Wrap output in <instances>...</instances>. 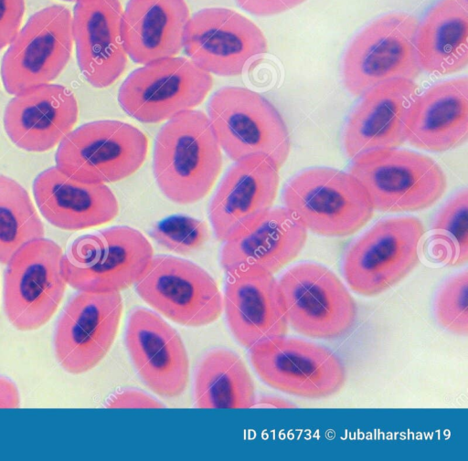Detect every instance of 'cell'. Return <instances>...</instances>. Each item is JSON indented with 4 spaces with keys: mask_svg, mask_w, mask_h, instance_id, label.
Returning a JSON list of instances; mask_svg holds the SVG:
<instances>
[{
    "mask_svg": "<svg viewBox=\"0 0 468 461\" xmlns=\"http://www.w3.org/2000/svg\"><path fill=\"white\" fill-rule=\"evenodd\" d=\"M223 164L222 150L207 113L189 110L166 120L156 134L153 171L164 195L178 204L207 195Z\"/></svg>",
    "mask_w": 468,
    "mask_h": 461,
    "instance_id": "cell-1",
    "label": "cell"
},
{
    "mask_svg": "<svg viewBox=\"0 0 468 461\" xmlns=\"http://www.w3.org/2000/svg\"><path fill=\"white\" fill-rule=\"evenodd\" d=\"M348 172L380 212L422 211L447 190L446 174L434 159L399 147L363 152L352 159Z\"/></svg>",
    "mask_w": 468,
    "mask_h": 461,
    "instance_id": "cell-2",
    "label": "cell"
},
{
    "mask_svg": "<svg viewBox=\"0 0 468 461\" xmlns=\"http://www.w3.org/2000/svg\"><path fill=\"white\" fill-rule=\"evenodd\" d=\"M282 203L307 231L327 237H345L360 230L373 216L370 199L349 172L312 167L285 184Z\"/></svg>",
    "mask_w": 468,
    "mask_h": 461,
    "instance_id": "cell-3",
    "label": "cell"
},
{
    "mask_svg": "<svg viewBox=\"0 0 468 461\" xmlns=\"http://www.w3.org/2000/svg\"><path fill=\"white\" fill-rule=\"evenodd\" d=\"M154 257L143 233L116 225L80 236L63 254L67 285L78 291L121 293L134 286Z\"/></svg>",
    "mask_w": 468,
    "mask_h": 461,
    "instance_id": "cell-4",
    "label": "cell"
},
{
    "mask_svg": "<svg viewBox=\"0 0 468 461\" xmlns=\"http://www.w3.org/2000/svg\"><path fill=\"white\" fill-rule=\"evenodd\" d=\"M207 115L221 150L231 161L261 154L281 168L289 157L286 123L261 94L239 86L220 88L210 97Z\"/></svg>",
    "mask_w": 468,
    "mask_h": 461,
    "instance_id": "cell-5",
    "label": "cell"
},
{
    "mask_svg": "<svg viewBox=\"0 0 468 461\" xmlns=\"http://www.w3.org/2000/svg\"><path fill=\"white\" fill-rule=\"evenodd\" d=\"M423 223L399 215L376 222L347 247L342 271L352 291L379 295L405 278L419 264Z\"/></svg>",
    "mask_w": 468,
    "mask_h": 461,
    "instance_id": "cell-6",
    "label": "cell"
},
{
    "mask_svg": "<svg viewBox=\"0 0 468 461\" xmlns=\"http://www.w3.org/2000/svg\"><path fill=\"white\" fill-rule=\"evenodd\" d=\"M149 142L134 125L100 120L72 130L58 144L56 167L77 182L106 184L123 180L144 162Z\"/></svg>",
    "mask_w": 468,
    "mask_h": 461,
    "instance_id": "cell-7",
    "label": "cell"
},
{
    "mask_svg": "<svg viewBox=\"0 0 468 461\" xmlns=\"http://www.w3.org/2000/svg\"><path fill=\"white\" fill-rule=\"evenodd\" d=\"M419 25L415 16L394 12L365 26L344 55L342 79L347 91L360 97L388 80H415L421 71L416 52Z\"/></svg>",
    "mask_w": 468,
    "mask_h": 461,
    "instance_id": "cell-8",
    "label": "cell"
},
{
    "mask_svg": "<svg viewBox=\"0 0 468 461\" xmlns=\"http://www.w3.org/2000/svg\"><path fill=\"white\" fill-rule=\"evenodd\" d=\"M62 257L58 243L41 237L21 246L6 264L4 309L16 330H37L57 311L67 287Z\"/></svg>",
    "mask_w": 468,
    "mask_h": 461,
    "instance_id": "cell-9",
    "label": "cell"
},
{
    "mask_svg": "<svg viewBox=\"0 0 468 461\" xmlns=\"http://www.w3.org/2000/svg\"><path fill=\"white\" fill-rule=\"evenodd\" d=\"M213 86L210 73L190 58L170 57L136 68L118 91L121 108L143 123H159L200 105Z\"/></svg>",
    "mask_w": 468,
    "mask_h": 461,
    "instance_id": "cell-10",
    "label": "cell"
},
{
    "mask_svg": "<svg viewBox=\"0 0 468 461\" xmlns=\"http://www.w3.org/2000/svg\"><path fill=\"white\" fill-rule=\"evenodd\" d=\"M288 324L312 339L331 340L347 333L356 319L349 290L328 267L303 262L278 280Z\"/></svg>",
    "mask_w": 468,
    "mask_h": 461,
    "instance_id": "cell-11",
    "label": "cell"
},
{
    "mask_svg": "<svg viewBox=\"0 0 468 461\" xmlns=\"http://www.w3.org/2000/svg\"><path fill=\"white\" fill-rule=\"evenodd\" d=\"M134 288L157 313L183 326L208 325L223 311V297L213 277L179 257L154 255Z\"/></svg>",
    "mask_w": 468,
    "mask_h": 461,
    "instance_id": "cell-12",
    "label": "cell"
},
{
    "mask_svg": "<svg viewBox=\"0 0 468 461\" xmlns=\"http://www.w3.org/2000/svg\"><path fill=\"white\" fill-rule=\"evenodd\" d=\"M72 15L62 5L34 13L3 56L1 77L7 93L16 95L56 79L70 59Z\"/></svg>",
    "mask_w": 468,
    "mask_h": 461,
    "instance_id": "cell-13",
    "label": "cell"
},
{
    "mask_svg": "<svg viewBox=\"0 0 468 461\" xmlns=\"http://www.w3.org/2000/svg\"><path fill=\"white\" fill-rule=\"evenodd\" d=\"M250 361L269 386L299 397L322 399L337 393L346 382L342 361L319 344L285 336L250 349Z\"/></svg>",
    "mask_w": 468,
    "mask_h": 461,
    "instance_id": "cell-14",
    "label": "cell"
},
{
    "mask_svg": "<svg viewBox=\"0 0 468 461\" xmlns=\"http://www.w3.org/2000/svg\"><path fill=\"white\" fill-rule=\"evenodd\" d=\"M121 293L78 291L55 325L53 347L64 371L78 375L93 369L110 351L122 319Z\"/></svg>",
    "mask_w": 468,
    "mask_h": 461,
    "instance_id": "cell-15",
    "label": "cell"
},
{
    "mask_svg": "<svg viewBox=\"0 0 468 461\" xmlns=\"http://www.w3.org/2000/svg\"><path fill=\"white\" fill-rule=\"evenodd\" d=\"M183 48L208 73L234 77L251 59L266 54L268 43L260 27L245 16L225 7H208L190 16Z\"/></svg>",
    "mask_w": 468,
    "mask_h": 461,
    "instance_id": "cell-16",
    "label": "cell"
},
{
    "mask_svg": "<svg viewBox=\"0 0 468 461\" xmlns=\"http://www.w3.org/2000/svg\"><path fill=\"white\" fill-rule=\"evenodd\" d=\"M125 345L143 382L165 398L180 396L189 380L186 349L177 330L156 311L135 308L129 315Z\"/></svg>",
    "mask_w": 468,
    "mask_h": 461,
    "instance_id": "cell-17",
    "label": "cell"
},
{
    "mask_svg": "<svg viewBox=\"0 0 468 461\" xmlns=\"http://www.w3.org/2000/svg\"><path fill=\"white\" fill-rule=\"evenodd\" d=\"M265 155H252L229 168L212 196L207 214L217 240L225 242L248 229L272 207L280 176Z\"/></svg>",
    "mask_w": 468,
    "mask_h": 461,
    "instance_id": "cell-18",
    "label": "cell"
},
{
    "mask_svg": "<svg viewBox=\"0 0 468 461\" xmlns=\"http://www.w3.org/2000/svg\"><path fill=\"white\" fill-rule=\"evenodd\" d=\"M224 273L223 310L236 341L250 350L285 336L289 324L274 275L250 267Z\"/></svg>",
    "mask_w": 468,
    "mask_h": 461,
    "instance_id": "cell-19",
    "label": "cell"
},
{
    "mask_svg": "<svg viewBox=\"0 0 468 461\" xmlns=\"http://www.w3.org/2000/svg\"><path fill=\"white\" fill-rule=\"evenodd\" d=\"M414 80L396 79L382 82L360 96L343 131L346 154L354 157L369 151L398 148L407 141L414 102Z\"/></svg>",
    "mask_w": 468,
    "mask_h": 461,
    "instance_id": "cell-20",
    "label": "cell"
},
{
    "mask_svg": "<svg viewBox=\"0 0 468 461\" xmlns=\"http://www.w3.org/2000/svg\"><path fill=\"white\" fill-rule=\"evenodd\" d=\"M79 106L73 92L60 84H44L14 95L5 106L3 123L18 148L43 152L54 148L73 129Z\"/></svg>",
    "mask_w": 468,
    "mask_h": 461,
    "instance_id": "cell-21",
    "label": "cell"
},
{
    "mask_svg": "<svg viewBox=\"0 0 468 461\" xmlns=\"http://www.w3.org/2000/svg\"><path fill=\"white\" fill-rule=\"evenodd\" d=\"M120 0H77L72 32L77 61L94 88L112 85L124 72L128 56L122 37Z\"/></svg>",
    "mask_w": 468,
    "mask_h": 461,
    "instance_id": "cell-22",
    "label": "cell"
},
{
    "mask_svg": "<svg viewBox=\"0 0 468 461\" xmlns=\"http://www.w3.org/2000/svg\"><path fill=\"white\" fill-rule=\"evenodd\" d=\"M307 229L285 206L271 207L240 235L223 242L222 269L259 268L275 274L303 250Z\"/></svg>",
    "mask_w": 468,
    "mask_h": 461,
    "instance_id": "cell-23",
    "label": "cell"
},
{
    "mask_svg": "<svg viewBox=\"0 0 468 461\" xmlns=\"http://www.w3.org/2000/svg\"><path fill=\"white\" fill-rule=\"evenodd\" d=\"M32 189L42 216L63 230L77 231L101 225L119 214L118 200L106 184L77 182L56 166L38 173Z\"/></svg>",
    "mask_w": 468,
    "mask_h": 461,
    "instance_id": "cell-24",
    "label": "cell"
},
{
    "mask_svg": "<svg viewBox=\"0 0 468 461\" xmlns=\"http://www.w3.org/2000/svg\"><path fill=\"white\" fill-rule=\"evenodd\" d=\"M468 140V78L438 82L418 95L407 141L431 152L456 149Z\"/></svg>",
    "mask_w": 468,
    "mask_h": 461,
    "instance_id": "cell-25",
    "label": "cell"
},
{
    "mask_svg": "<svg viewBox=\"0 0 468 461\" xmlns=\"http://www.w3.org/2000/svg\"><path fill=\"white\" fill-rule=\"evenodd\" d=\"M190 16L185 0H129L122 16L127 56L140 65L177 56Z\"/></svg>",
    "mask_w": 468,
    "mask_h": 461,
    "instance_id": "cell-26",
    "label": "cell"
},
{
    "mask_svg": "<svg viewBox=\"0 0 468 461\" xmlns=\"http://www.w3.org/2000/svg\"><path fill=\"white\" fill-rule=\"evenodd\" d=\"M468 0H440L420 22L416 52L421 71L451 75L468 64Z\"/></svg>",
    "mask_w": 468,
    "mask_h": 461,
    "instance_id": "cell-27",
    "label": "cell"
},
{
    "mask_svg": "<svg viewBox=\"0 0 468 461\" xmlns=\"http://www.w3.org/2000/svg\"><path fill=\"white\" fill-rule=\"evenodd\" d=\"M255 400L254 382L240 356L227 348L203 355L194 378L197 408H252Z\"/></svg>",
    "mask_w": 468,
    "mask_h": 461,
    "instance_id": "cell-28",
    "label": "cell"
},
{
    "mask_svg": "<svg viewBox=\"0 0 468 461\" xmlns=\"http://www.w3.org/2000/svg\"><path fill=\"white\" fill-rule=\"evenodd\" d=\"M45 237V227L27 191L0 174V264L6 265L25 244Z\"/></svg>",
    "mask_w": 468,
    "mask_h": 461,
    "instance_id": "cell-29",
    "label": "cell"
},
{
    "mask_svg": "<svg viewBox=\"0 0 468 461\" xmlns=\"http://www.w3.org/2000/svg\"><path fill=\"white\" fill-rule=\"evenodd\" d=\"M430 257L451 267L468 261V190L460 189L439 209L427 240Z\"/></svg>",
    "mask_w": 468,
    "mask_h": 461,
    "instance_id": "cell-30",
    "label": "cell"
},
{
    "mask_svg": "<svg viewBox=\"0 0 468 461\" xmlns=\"http://www.w3.org/2000/svg\"><path fill=\"white\" fill-rule=\"evenodd\" d=\"M149 236L163 248L182 256L199 251L209 238L207 225L185 215L168 216L155 223Z\"/></svg>",
    "mask_w": 468,
    "mask_h": 461,
    "instance_id": "cell-31",
    "label": "cell"
},
{
    "mask_svg": "<svg viewBox=\"0 0 468 461\" xmlns=\"http://www.w3.org/2000/svg\"><path fill=\"white\" fill-rule=\"evenodd\" d=\"M468 271L464 269L440 288L434 301V312L439 323L450 332L468 334Z\"/></svg>",
    "mask_w": 468,
    "mask_h": 461,
    "instance_id": "cell-32",
    "label": "cell"
},
{
    "mask_svg": "<svg viewBox=\"0 0 468 461\" xmlns=\"http://www.w3.org/2000/svg\"><path fill=\"white\" fill-rule=\"evenodd\" d=\"M25 0H0V50L9 46L20 30Z\"/></svg>",
    "mask_w": 468,
    "mask_h": 461,
    "instance_id": "cell-33",
    "label": "cell"
},
{
    "mask_svg": "<svg viewBox=\"0 0 468 461\" xmlns=\"http://www.w3.org/2000/svg\"><path fill=\"white\" fill-rule=\"evenodd\" d=\"M154 396L136 389H125L112 394L106 402L108 408H163Z\"/></svg>",
    "mask_w": 468,
    "mask_h": 461,
    "instance_id": "cell-34",
    "label": "cell"
},
{
    "mask_svg": "<svg viewBox=\"0 0 468 461\" xmlns=\"http://www.w3.org/2000/svg\"><path fill=\"white\" fill-rule=\"evenodd\" d=\"M306 0H235L242 10L257 16H271L291 10Z\"/></svg>",
    "mask_w": 468,
    "mask_h": 461,
    "instance_id": "cell-35",
    "label": "cell"
},
{
    "mask_svg": "<svg viewBox=\"0 0 468 461\" xmlns=\"http://www.w3.org/2000/svg\"><path fill=\"white\" fill-rule=\"evenodd\" d=\"M20 394L16 384L8 377L0 375V408H18Z\"/></svg>",
    "mask_w": 468,
    "mask_h": 461,
    "instance_id": "cell-36",
    "label": "cell"
},
{
    "mask_svg": "<svg viewBox=\"0 0 468 461\" xmlns=\"http://www.w3.org/2000/svg\"><path fill=\"white\" fill-rule=\"evenodd\" d=\"M294 405L290 403L287 400L278 396H261L256 397L253 407L260 408H292Z\"/></svg>",
    "mask_w": 468,
    "mask_h": 461,
    "instance_id": "cell-37",
    "label": "cell"
},
{
    "mask_svg": "<svg viewBox=\"0 0 468 461\" xmlns=\"http://www.w3.org/2000/svg\"><path fill=\"white\" fill-rule=\"evenodd\" d=\"M63 1H67V2H76L77 0H63Z\"/></svg>",
    "mask_w": 468,
    "mask_h": 461,
    "instance_id": "cell-38",
    "label": "cell"
}]
</instances>
